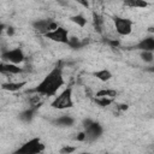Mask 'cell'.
I'll return each mask as SVG.
<instances>
[{
  "label": "cell",
  "instance_id": "obj_21",
  "mask_svg": "<svg viewBox=\"0 0 154 154\" xmlns=\"http://www.w3.org/2000/svg\"><path fill=\"white\" fill-rule=\"evenodd\" d=\"M71 48H81L82 46H84V42H81L78 37H75V36H71L69 38V43H67Z\"/></svg>",
  "mask_w": 154,
  "mask_h": 154
},
{
  "label": "cell",
  "instance_id": "obj_15",
  "mask_svg": "<svg viewBox=\"0 0 154 154\" xmlns=\"http://www.w3.org/2000/svg\"><path fill=\"white\" fill-rule=\"evenodd\" d=\"M123 4L130 8H147L149 6L146 0H124Z\"/></svg>",
  "mask_w": 154,
  "mask_h": 154
},
{
  "label": "cell",
  "instance_id": "obj_18",
  "mask_svg": "<svg viewBox=\"0 0 154 154\" xmlns=\"http://www.w3.org/2000/svg\"><path fill=\"white\" fill-rule=\"evenodd\" d=\"M93 100L100 107H106V106H109L114 99H109V97H105V96H95V97H93Z\"/></svg>",
  "mask_w": 154,
  "mask_h": 154
},
{
  "label": "cell",
  "instance_id": "obj_4",
  "mask_svg": "<svg viewBox=\"0 0 154 154\" xmlns=\"http://www.w3.org/2000/svg\"><path fill=\"white\" fill-rule=\"evenodd\" d=\"M46 146L42 143L40 137H34L24 142L18 149L14 150V154H40L45 152Z\"/></svg>",
  "mask_w": 154,
  "mask_h": 154
},
{
  "label": "cell",
  "instance_id": "obj_7",
  "mask_svg": "<svg viewBox=\"0 0 154 154\" xmlns=\"http://www.w3.org/2000/svg\"><path fill=\"white\" fill-rule=\"evenodd\" d=\"M1 59H2V61L12 63V64H18L19 65V64H22L25 60V54H24L22 48L17 47V48H13V49L2 51Z\"/></svg>",
  "mask_w": 154,
  "mask_h": 154
},
{
  "label": "cell",
  "instance_id": "obj_11",
  "mask_svg": "<svg viewBox=\"0 0 154 154\" xmlns=\"http://www.w3.org/2000/svg\"><path fill=\"white\" fill-rule=\"evenodd\" d=\"M54 125L59 126V128H71L73 124H75V118L69 116V114H64V116H60L58 117L54 122H53Z\"/></svg>",
  "mask_w": 154,
  "mask_h": 154
},
{
  "label": "cell",
  "instance_id": "obj_2",
  "mask_svg": "<svg viewBox=\"0 0 154 154\" xmlns=\"http://www.w3.org/2000/svg\"><path fill=\"white\" fill-rule=\"evenodd\" d=\"M72 91L73 88L72 85L66 87L60 94L55 95L53 101L51 102V107L55 109H67L73 107V97H72Z\"/></svg>",
  "mask_w": 154,
  "mask_h": 154
},
{
  "label": "cell",
  "instance_id": "obj_12",
  "mask_svg": "<svg viewBox=\"0 0 154 154\" xmlns=\"http://www.w3.org/2000/svg\"><path fill=\"white\" fill-rule=\"evenodd\" d=\"M24 85H26V81H20V82H6L1 84L2 90H7V91H18L20 90Z\"/></svg>",
  "mask_w": 154,
  "mask_h": 154
},
{
  "label": "cell",
  "instance_id": "obj_14",
  "mask_svg": "<svg viewBox=\"0 0 154 154\" xmlns=\"http://www.w3.org/2000/svg\"><path fill=\"white\" fill-rule=\"evenodd\" d=\"M91 75L95 78H97L99 81H101V82H108L112 78V72L108 69H101V70L94 71Z\"/></svg>",
  "mask_w": 154,
  "mask_h": 154
},
{
  "label": "cell",
  "instance_id": "obj_22",
  "mask_svg": "<svg viewBox=\"0 0 154 154\" xmlns=\"http://www.w3.org/2000/svg\"><path fill=\"white\" fill-rule=\"evenodd\" d=\"M76 150V147H70V146H64L59 152L61 153V154H67V153H72V152H75Z\"/></svg>",
  "mask_w": 154,
  "mask_h": 154
},
{
  "label": "cell",
  "instance_id": "obj_6",
  "mask_svg": "<svg viewBox=\"0 0 154 154\" xmlns=\"http://www.w3.org/2000/svg\"><path fill=\"white\" fill-rule=\"evenodd\" d=\"M31 26H32V29L36 32H38V34L45 36L47 32L57 29L59 25H58V23L55 20L49 19V18H45V19H36V20H34L31 23Z\"/></svg>",
  "mask_w": 154,
  "mask_h": 154
},
{
  "label": "cell",
  "instance_id": "obj_9",
  "mask_svg": "<svg viewBox=\"0 0 154 154\" xmlns=\"http://www.w3.org/2000/svg\"><path fill=\"white\" fill-rule=\"evenodd\" d=\"M134 49L137 51H150L154 52V35H148L144 38H142L141 41H138L134 47Z\"/></svg>",
  "mask_w": 154,
  "mask_h": 154
},
{
  "label": "cell",
  "instance_id": "obj_19",
  "mask_svg": "<svg viewBox=\"0 0 154 154\" xmlns=\"http://www.w3.org/2000/svg\"><path fill=\"white\" fill-rule=\"evenodd\" d=\"M93 22H94V28L97 32H101L102 31V25H103V19L100 14L97 13H94L93 14Z\"/></svg>",
  "mask_w": 154,
  "mask_h": 154
},
{
  "label": "cell",
  "instance_id": "obj_8",
  "mask_svg": "<svg viewBox=\"0 0 154 154\" xmlns=\"http://www.w3.org/2000/svg\"><path fill=\"white\" fill-rule=\"evenodd\" d=\"M45 37L48 38V40H51V41H53V42L64 43V45H67L69 43V38H70L69 30L66 28H64V26H60V25L57 29L47 32L45 35Z\"/></svg>",
  "mask_w": 154,
  "mask_h": 154
},
{
  "label": "cell",
  "instance_id": "obj_5",
  "mask_svg": "<svg viewBox=\"0 0 154 154\" xmlns=\"http://www.w3.org/2000/svg\"><path fill=\"white\" fill-rule=\"evenodd\" d=\"M113 24H114V29H116L117 34L120 36H128L132 32L134 23L129 18L116 16V17H113Z\"/></svg>",
  "mask_w": 154,
  "mask_h": 154
},
{
  "label": "cell",
  "instance_id": "obj_20",
  "mask_svg": "<svg viewBox=\"0 0 154 154\" xmlns=\"http://www.w3.org/2000/svg\"><path fill=\"white\" fill-rule=\"evenodd\" d=\"M141 59L144 61V63H153L154 60V52H150V51H142L141 54H140Z\"/></svg>",
  "mask_w": 154,
  "mask_h": 154
},
{
  "label": "cell",
  "instance_id": "obj_3",
  "mask_svg": "<svg viewBox=\"0 0 154 154\" xmlns=\"http://www.w3.org/2000/svg\"><path fill=\"white\" fill-rule=\"evenodd\" d=\"M83 131L85 135L84 142L91 143V142H94L101 137V135L103 132V128L101 126L100 123L88 118V119H84V122H83Z\"/></svg>",
  "mask_w": 154,
  "mask_h": 154
},
{
  "label": "cell",
  "instance_id": "obj_16",
  "mask_svg": "<svg viewBox=\"0 0 154 154\" xmlns=\"http://www.w3.org/2000/svg\"><path fill=\"white\" fill-rule=\"evenodd\" d=\"M117 95H118V91L114 90V89H109V88L100 89L95 94V96H105V97H109V99H114Z\"/></svg>",
  "mask_w": 154,
  "mask_h": 154
},
{
  "label": "cell",
  "instance_id": "obj_10",
  "mask_svg": "<svg viewBox=\"0 0 154 154\" xmlns=\"http://www.w3.org/2000/svg\"><path fill=\"white\" fill-rule=\"evenodd\" d=\"M23 71H24L23 67H19L18 64H12L6 61H2L0 64V72L2 75H18L22 73Z\"/></svg>",
  "mask_w": 154,
  "mask_h": 154
},
{
  "label": "cell",
  "instance_id": "obj_17",
  "mask_svg": "<svg viewBox=\"0 0 154 154\" xmlns=\"http://www.w3.org/2000/svg\"><path fill=\"white\" fill-rule=\"evenodd\" d=\"M70 20L72 23H75L76 25H78L79 28H84L87 24V18L83 14H73L70 17Z\"/></svg>",
  "mask_w": 154,
  "mask_h": 154
},
{
  "label": "cell",
  "instance_id": "obj_13",
  "mask_svg": "<svg viewBox=\"0 0 154 154\" xmlns=\"http://www.w3.org/2000/svg\"><path fill=\"white\" fill-rule=\"evenodd\" d=\"M37 109H38V108L30 106L29 108H26V109H24L23 112L19 113V119H20L22 122H24V123H30V122L34 119L35 113H36Z\"/></svg>",
  "mask_w": 154,
  "mask_h": 154
},
{
  "label": "cell",
  "instance_id": "obj_1",
  "mask_svg": "<svg viewBox=\"0 0 154 154\" xmlns=\"http://www.w3.org/2000/svg\"><path fill=\"white\" fill-rule=\"evenodd\" d=\"M65 84L64 75H63V63L59 61L45 77L43 79L31 90L30 93H37L46 97L55 96L58 90Z\"/></svg>",
  "mask_w": 154,
  "mask_h": 154
},
{
  "label": "cell",
  "instance_id": "obj_23",
  "mask_svg": "<svg viewBox=\"0 0 154 154\" xmlns=\"http://www.w3.org/2000/svg\"><path fill=\"white\" fill-rule=\"evenodd\" d=\"M78 5H81L82 7H84V8H90V2H89V0H75Z\"/></svg>",
  "mask_w": 154,
  "mask_h": 154
},
{
  "label": "cell",
  "instance_id": "obj_25",
  "mask_svg": "<svg viewBox=\"0 0 154 154\" xmlns=\"http://www.w3.org/2000/svg\"><path fill=\"white\" fill-rule=\"evenodd\" d=\"M146 71H148V72H153V73H154V65L150 66V67H148V69H146Z\"/></svg>",
  "mask_w": 154,
  "mask_h": 154
},
{
  "label": "cell",
  "instance_id": "obj_24",
  "mask_svg": "<svg viewBox=\"0 0 154 154\" xmlns=\"http://www.w3.org/2000/svg\"><path fill=\"white\" fill-rule=\"evenodd\" d=\"M13 32H14V29H13L12 26H8V28H7V35L12 36V35H13Z\"/></svg>",
  "mask_w": 154,
  "mask_h": 154
}]
</instances>
